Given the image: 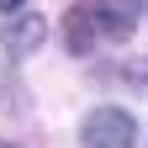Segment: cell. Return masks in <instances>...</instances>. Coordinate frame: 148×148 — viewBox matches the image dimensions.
Here are the masks:
<instances>
[{"label":"cell","instance_id":"cell-2","mask_svg":"<svg viewBox=\"0 0 148 148\" xmlns=\"http://www.w3.org/2000/svg\"><path fill=\"white\" fill-rule=\"evenodd\" d=\"M101 37H106V0H79V5H69V16H64V48L69 53L85 58Z\"/></svg>","mask_w":148,"mask_h":148},{"label":"cell","instance_id":"cell-4","mask_svg":"<svg viewBox=\"0 0 148 148\" xmlns=\"http://www.w3.org/2000/svg\"><path fill=\"white\" fill-rule=\"evenodd\" d=\"M116 11L127 16V21H138V11H143V0H116Z\"/></svg>","mask_w":148,"mask_h":148},{"label":"cell","instance_id":"cell-1","mask_svg":"<svg viewBox=\"0 0 148 148\" xmlns=\"http://www.w3.org/2000/svg\"><path fill=\"white\" fill-rule=\"evenodd\" d=\"M79 143L85 148H138V116L122 106H95L79 122Z\"/></svg>","mask_w":148,"mask_h":148},{"label":"cell","instance_id":"cell-5","mask_svg":"<svg viewBox=\"0 0 148 148\" xmlns=\"http://www.w3.org/2000/svg\"><path fill=\"white\" fill-rule=\"evenodd\" d=\"M16 11H27V0H0V16H16Z\"/></svg>","mask_w":148,"mask_h":148},{"label":"cell","instance_id":"cell-3","mask_svg":"<svg viewBox=\"0 0 148 148\" xmlns=\"http://www.w3.org/2000/svg\"><path fill=\"white\" fill-rule=\"evenodd\" d=\"M42 42H48V16H37V11H16L11 21L0 27V48H5L11 58H32Z\"/></svg>","mask_w":148,"mask_h":148},{"label":"cell","instance_id":"cell-6","mask_svg":"<svg viewBox=\"0 0 148 148\" xmlns=\"http://www.w3.org/2000/svg\"><path fill=\"white\" fill-rule=\"evenodd\" d=\"M0 148H16V143H0Z\"/></svg>","mask_w":148,"mask_h":148}]
</instances>
